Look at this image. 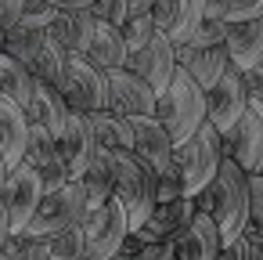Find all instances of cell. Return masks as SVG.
<instances>
[{
	"label": "cell",
	"instance_id": "obj_1",
	"mask_svg": "<svg viewBox=\"0 0 263 260\" xmlns=\"http://www.w3.org/2000/svg\"><path fill=\"white\" fill-rule=\"evenodd\" d=\"M195 202H198V210H205L216 220L223 242L238 238L249 220V174L231 155H223L216 174L209 177V184L195 195Z\"/></svg>",
	"mask_w": 263,
	"mask_h": 260
},
{
	"label": "cell",
	"instance_id": "obj_2",
	"mask_svg": "<svg viewBox=\"0 0 263 260\" xmlns=\"http://www.w3.org/2000/svg\"><path fill=\"white\" fill-rule=\"evenodd\" d=\"M220 159H223V137H220V130L209 119H202L191 137H184V141L173 145L170 166L177 170L184 195H198L209 184V177L216 174Z\"/></svg>",
	"mask_w": 263,
	"mask_h": 260
},
{
	"label": "cell",
	"instance_id": "obj_3",
	"mask_svg": "<svg viewBox=\"0 0 263 260\" xmlns=\"http://www.w3.org/2000/svg\"><path fill=\"white\" fill-rule=\"evenodd\" d=\"M155 119L170 130L173 145L191 137L198 130V123L205 119V91L177 65V73L170 76V83L155 94Z\"/></svg>",
	"mask_w": 263,
	"mask_h": 260
},
{
	"label": "cell",
	"instance_id": "obj_4",
	"mask_svg": "<svg viewBox=\"0 0 263 260\" xmlns=\"http://www.w3.org/2000/svg\"><path fill=\"white\" fill-rule=\"evenodd\" d=\"M112 199L126 210L130 231H137L144 224V217L152 213V206L159 202L155 195V170L148 163H141L134 152H116L112 155Z\"/></svg>",
	"mask_w": 263,
	"mask_h": 260
},
{
	"label": "cell",
	"instance_id": "obj_5",
	"mask_svg": "<svg viewBox=\"0 0 263 260\" xmlns=\"http://www.w3.org/2000/svg\"><path fill=\"white\" fill-rule=\"evenodd\" d=\"M87 210H90V206H87L83 184H80V181H65V184L47 188V192L40 195L36 213L29 217V224H26L22 231H29V235H36V238H51V235L72 228V224H83Z\"/></svg>",
	"mask_w": 263,
	"mask_h": 260
},
{
	"label": "cell",
	"instance_id": "obj_6",
	"mask_svg": "<svg viewBox=\"0 0 263 260\" xmlns=\"http://www.w3.org/2000/svg\"><path fill=\"white\" fill-rule=\"evenodd\" d=\"M69 112H98L108 105V76L101 65H94L87 55H69V65H65V76L58 83Z\"/></svg>",
	"mask_w": 263,
	"mask_h": 260
},
{
	"label": "cell",
	"instance_id": "obj_7",
	"mask_svg": "<svg viewBox=\"0 0 263 260\" xmlns=\"http://www.w3.org/2000/svg\"><path fill=\"white\" fill-rule=\"evenodd\" d=\"M83 235H87V260H112L123 246V238L130 235V220L126 210L116 199H105L101 206L87 210L83 217Z\"/></svg>",
	"mask_w": 263,
	"mask_h": 260
},
{
	"label": "cell",
	"instance_id": "obj_8",
	"mask_svg": "<svg viewBox=\"0 0 263 260\" xmlns=\"http://www.w3.org/2000/svg\"><path fill=\"white\" fill-rule=\"evenodd\" d=\"M220 137H223V155H231L245 174H256L263 163V101L249 98L238 123L223 130Z\"/></svg>",
	"mask_w": 263,
	"mask_h": 260
},
{
	"label": "cell",
	"instance_id": "obj_9",
	"mask_svg": "<svg viewBox=\"0 0 263 260\" xmlns=\"http://www.w3.org/2000/svg\"><path fill=\"white\" fill-rule=\"evenodd\" d=\"M40 195H44V181H40V174H36L26 159L8 170L4 192H0V206L8 210V228H11V231H22V228L29 224V217L36 213Z\"/></svg>",
	"mask_w": 263,
	"mask_h": 260
},
{
	"label": "cell",
	"instance_id": "obj_10",
	"mask_svg": "<svg viewBox=\"0 0 263 260\" xmlns=\"http://www.w3.org/2000/svg\"><path fill=\"white\" fill-rule=\"evenodd\" d=\"M249 105V91H245V80H241V69L238 65H227L220 73V80L205 91V119L223 134L238 123V116L245 112Z\"/></svg>",
	"mask_w": 263,
	"mask_h": 260
},
{
	"label": "cell",
	"instance_id": "obj_11",
	"mask_svg": "<svg viewBox=\"0 0 263 260\" xmlns=\"http://www.w3.org/2000/svg\"><path fill=\"white\" fill-rule=\"evenodd\" d=\"M108 76V109L119 116H152L155 112V91L144 76H137L134 69L119 65V69H105Z\"/></svg>",
	"mask_w": 263,
	"mask_h": 260
},
{
	"label": "cell",
	"instance_id": "obj_12",
	"mask_svg": "<svg viewBox=\"0 0 263 260\" xmlns=\"http://www.w3.org/2000/svg\"><path fill=\"white\" fill-rule=\"evenodd\" d=\"M170 246H173V260H216L223 238L216 220L205 210H195V217L170 238Z\"/></svg>",
	"mask_w": 263,
	"mask_h": 260
},
{
	"label": "cell",
	"instance_id": "obj_13",
	"mask_svg": "<svg viewBox=\"0 0 263 260\" xmlns=\"http://www.w3.org/2000/svg\"><path fill=\"white\" fill-rule=\"evenodd\" d=\"M195 210H198V202H195V195H177V199H159L155 206H152V213L144 217V224L134 231L141 242H170L191 217H195Z\"/></svg>",
	"mask_w": 263,
	"mask_h": 260
},
{
	"label": "cell",
	"instance_id": "obj_14",
	"mask_svg": "<svg viewBox=\"0 0 263 260\" xmlns=\"http://www.w3.org/2000/svg\"><path fill=\"white\" fill-rule=\"evenodd\" d=\"M126 69H134L137 76H144V80L152 83V91L159 94V91L170 83V76L177 73V55H173V44H170V37L155 33L148 44H141L137 51H130V58H126Z\"/></svg>",
	"mask_w": 263,
	"mask_h": 260
},
{
	"label": "cell",
	"instance_id": "obj_15",
	"mask_svg": "<svg viewBox=\"0 0 263 260\" xmlns=\"http://www.w3.org/2000/svg\"><path fill=\"white\" fill-rule=\"evenodd\" d=\"M130 134H134L130 152H134L141 163H148L155 174L170 166L173 137H170V130L155 119V112H152V116H130Z\"/></svg>",
	"mask_w": 263,
	"mask_h": 260
},
{
	"label": "cell",
	"instance_id": "obj_16",
	"mask_svg": "<svg viewBox=\"0 0 263 260\" xmlns=\"http://www.w3.org/2000/svg\"><path fill=\"white\" fill-rule=\"evenodd\" d=\"M54 145H58V155H62V166L69 174V181H76L90 155H94V137H90V127H87V116L83 112H69L65 127L54 134Z\"/></svg>",
	"mask_w": 263,
	"mask_h": 260
},
{
	"label": "cell",
	"instance_id": "obj_17",
	"mask_svg": "<svg viewBox=\"0 0 263 260\" xmlns=\"http://www.w3.org/2000/svg\"><path fill=\"white\" fill-rule=\"evenodd\" d=\"M22 159L40 174L44 192L69 181V174H65V166H62V155H58V145H54V134H51L47 127L33 123V119H29V137H26V155H22Z\"/></svg>",
	"mask_w": 263,
	"mask_h": 260
},
{
	"label": "cell",
	"instance_id": "obj_18",
	"mask_svg": "<svg viewBox=\"0 0 263 260\" xmlns=\"http://www.w3.org/2000/svg\"><path fill=\"white\" fill-rule=\"evenodd\" d=\"M173 55H177V65H180L202 91H209V87L220 80V73L231 65L223 44H205V47H198V44H177Z\"/></svg>",
	"mask_w": 263,
	"mask_h": 260
},
{
	"label": "cell",
	"instance_id": "obj_19",
	"mask_svg": "<svg viewBox=\"0 0 263 260\" xmlns=\"http://www.w3.org/2000/svg\"><path fill=\"white\" fill-rule=\"evenodd\" d=\"M202 19V4L198 0H155L152 4V22L162 37H170V44H187L195 26Z\"/></svg>",
	"mask_w": 263,
	"mask_h": 260
},
{
	"label": "cell",
	"instance_id": "obj_20",
	"mask_svg": "<svg viewBox=\"0 0 263 260\" xmlns=\"http://www.w3.org/2000/svg\"><path fill=\"white\" fill-rule=\"evenodd\" d=\"M98 29V19L90 8H58L54 22L47 26V33L69 51V55H87V44Z\"/></svg>",
	"mask_w": 263,
	"mask_h": 260
},
{
	"label": "cell",
	"instance_id": "obj_21",
	"mask_svg": "<svg viewBox=\"0 0 263 260\" xmlns=\"http://www.w3.org/2000/svg\"><path fill=\"white\" fill-rule=\"evenodd\" d=\"M26 137H29V116L26 105L11 101L0 94V155H4L8 170L22 163L26 155Z\"/></svg>",
	"mask_w": 263,
	"mask_h": 260
},
{
	"label": "cell",
	"instance_id": "obj_22",
	"mask_svg": "<svg viewBox=\"0 0 263 260\" xmlns=\"http://www.w3.org/2000/svg\"><path fill=\"white\" fill-rule=\"evenodd\" d=\"M223 47H227L231 65H238V69H249L252 62H259L263 58V15L227 22Z\"/></svg>",
	"mask_w": 263,
	"mask_h": 260
},
{
	"label": "cell",
	"instance_id": "obj_23",
	"mask_svg": "<svg viewBox=\"0 0 263 260\" xmlns=\"http://www.w3.org/2000/svg\"><path fill=\"white\" fill-rule=\"evenodd\" d=\"M26 116L40 127H47L51 134H58L69 119V105L62 98V91L54 83H44L33 76V91H29V101H26Z\"/></svg>",
	"mask_w": 263,
	"mask_h": 260
},
{
	"label": "cell",
	"instance_id": "obj_24",
	"mask_svg": "<svg viewBox=\"0 0 263 260\" xmlns=\"http://www.w3.org/2000/svg\"><path fill=\"white\" fill-rule=\"evenodd\" d=\"M87 127H90V137H94V148L98 152H108V155L130 152V141H134L130 119L119 116V112H112L108 105L98 109V112H87Z\"/></svg>",
	"mask_w": 263,
	"mask_h": 260
},
{
	"label": "cell",
	"instance_id": "obj_25",
	"mask_svg": "<svg viewBox=\"0 0 263 260\" xmlns=\"http://www.w3.org/2000/svg\"><path fill=\"white\" fill-rule=\"evenodd\" d=\"M87 58H90L94 65H101V69H119V65H126L130 51H126V44H123L119 26L98 22V29H94V37H90V44H87Z\"/></svg>",
	"mask_w": 263,
	"mask_h": 260
},
{
	"label": "cell",
	"instance_id": "obj_26",
	"mask_svg": "<svg viewBox=\"0 0 263 260\" xmlns=\"http://www.w3.org/2000/svg\"><path fill=\"white\" fill-rule=\"evenodd\" d=\"M76 181L83 184V195H87V206H90V210L101 206L105 199H112V181H116V177H112V155L94 148L87 170H83Z\"/></svg>",
	"mask_w": 263,
	"mask_h": 260
},
{
	"label": "cell",
	"instance_id": "obj_27",
	"mask_svg": "<svg viewBox=\"0 0 263 260\" xmlns=\"http://www.w3.org/2000/svg\"><path fill=\"white\" fill-rule=\"evenodd\" d=\"M29 91H33V69L0 47V94L11 98V101H18V105H26L29 101Z\"/></svg>",
	"mask_w": 263,
	"mask_h": 260
},
{
	"label": "cell",
	"instance_id": "obj_28",
	"mask_svg": "<svg viewBox=\"0 0 263 260\" xmlns=\"http://www.w3.org/2000/svg\"><path fill=\"white\" fill-rule=\"evenodd\" d=\"M65 65H69V51H65L51 33H47V37H44V44H40V55H36V58H33V65H29V69H33V76H36V80H44V83H54V87H58V83H62V76H65Z\"/></svg>",
	"mask_w": 263,
	"mask_h": 260
},
{
	"label": "cell",
	"instance_id": "obj_29",
	"mask_svg": "<svg viewBox=\"0 0 263 260\" xmlns=\"http://www.w3.org/2000/svg\"><path fill=\"white\" fill-rule=\"evenodd\" d=\"M44 37H47V29L15 26V29H8V33H4V51H8V55H15L18 62L33 65V58L40 55V44H44Z\"/></svg>",
	"mask_w": 263,
	"mask_h": 260
},
{
	"label": "cell",
	"instance_id": "obj_30",
	"mask_svg": "<svg viewBox=\"0 0 263 260\" xmlns=\"http://www.w3.org/2000/svg\"><path fill=\"white\" fill-rule=\"evenodd\" d=\"M47 242H51V260H83V256H87V235H83V224H72V228L51 235Z\"/></svg>",
	"mask_w": 263,
	"mask_h": 260
},
{
	"label": "cell",
	"instance_id": "obj_31",
	"mask_svg": "<svg viewBox=\"0 0 263 260\" xmlns=\"http://www.w3.org/2000/svg\"><path fill=\"white\" fill-rule=\"evenodd\" d=\"M119 33H123L126 51H137V47L148 44L159 29H155V22H152V11H144V15H126V22L119 26Z\"/></svg>",
	"mask_w": 263,
	"mask_h": 260
},
{
	"label": "cell",
	"instance_id": "obj_32",
	"mask_svg": "<svg viewBox=\"0 0 263 260\" xmlns=\"http://www.w3.org/2000/svg\"><path fill=\"white\" fill-rule=\"evenodd\" d=\"M241 231L263 238V174H249V220Z\"/></svg>",
	"mask_w": 263,
	"mask_h": 260
},
{
	"label": "cell",
	"instance_id": "obj_33",
	"mask_svg": "<svg viewBox=\"0 0 263 260\" xmlns=\"http://www.w3.org/2000/svg\"><path fill=\"white\" fill-rule=\"evenodd\" d=\"M58 8L51 4V0H22V19L18 26H33V29H47L54 22Z\"/></svg>",
	"mask_w": 263,
	"mask_h": 260
},
{
	"label": "cell",
	"instance_id": "obj_34",
	"mask_svg": "<svg viewBox=\"0 0 263 260\" xmlns=\"http://www.w3.org/2000/svg\"><path fill=\"white\" fill-rule=\"evenodd\" d=\"M223 37H227V22H223V19H209V15H202L187 44L205 47V44H223Z\"/></svg>",
	"mask_w": 263,
	"mask_h": 260
},
{
	"label": "cell",
	"instance_id": "obj_35",
	"mask_svg": "<svg viewBox=\"0 0 263 260\" xmlns=\"http://www.w3.org/2000/svg\"><path fill=\"white\" fill-rule=\"evenodd\" d=\"M90 11H94V19H98V22H112V26H123V22H126V15H130L126 0H94Z\"/></svg>",
	"mask_w": 263,
	"mask_h": 260
},
{
	"label": "cell",
	"instance_id": "obj_36",
	"mask_svg": "<svg viewBox=\"0 0 263 260\" xmlns=\"http://www.w3.org/2000/svg\"><path fill=\"white\" fill-rule=\"evenodd\" d=\"M263 15V0H231L223 22H238V19H256Z\"/></svg>",
	"mask_w": 263,
	"mask_h": 260
},
{
	"label": "cell",
	"instance_id": "obj_37",
	"mask_svg": "<svg viewBox=\"0 0 263 260\" xmlns=\"http://www.w3.org/2000/svg\"><path fill=\"white\" fill-rule=\"evenodd\" d=\"M241 80H245V91H249V98L263 101V58H259V62H252L249 69H241Z\"/></svg>",
	"mask_w": 263,
	"mask_h": 260
},
{
	"label": "cell",
	"instance_id": "obj_38",
	"mask_svg": "<svg viewBox=\"0 0 263 260\" xmlns=\"http://www.w3.org/2000/svg\"><path fill=\"white\" fill-rule=\"evenodd\" d=\"M22 19V0H0V29H15Z\"/></svg>",
	"mask_w": 263,
	"mask_h": 260
},
{
	"label": "cell",
	"instance_id": "obj_39",
	"mask_svg": "<svg viewBox=\"0 0 263 260\" xmlns=\"http://www.w3.org/2000/svg\"><path fill=\"white\" fill-rule=\"evenodd\" d=\"M137 256L141 260H173V246L170 242H141Z\"/></svg>",
	"mask_w": 263,
	"mask_h": 260
},
{
	"label": "cell",
	"instance_id": "obj_40",
	"mask_svg": "<svg viewBox=\"0 0 263 260\" xmlns=\"http://www.w3.org/2000/svg\"><path fill=\"white\" fill-rule=\"evenodd\" d=\"M198 4H202V15H209V19H223L231 0H198Z\"/></svg>",
	"mask_w": 263,
	"mask_h": 260
},
{
	"label": "cell",
	"instance_id": "obj_41",
	"mask_svg": "<svg viewBox=\"0 0 263 260\" xmlns=\"http://www.w3.org/2000/svg\"><path fill=\"white\" fill-rule=\"evenodd\" d=\"M241 235H245V246H249V260H263V238L249 235V231H241Z\"/></svg>",
	"mask_w": 263,
	"mask_h": 260
},
{
	"label": "cell",
	"instance_id": "obj_42",
	"mask_svg": "<svg viewBox=\"0 0 263 260\" xmlns=\"http://www.w3.org/2000/svg\"><path fill=\"white\" fill-rule=\"evenodd\" d=\"M152 4H155V0H126L130 15H144V11H152Z\"/></svg>",
	"mask_w": 263,
	"mask_h": 260
},
{
	"label": "cell",
	"instance_id": "obj_43",
	"mask_svg": "<svg viewBox=\"0 0 263 260\" xmlns=\"http://www.w3.org/2000/svg\"><path fill=\"white\" fill-rule=\"evenodd\" d=\"M54 8H90L94 0H51Z\"/></svg>",
	"mask_w": 263,
	"mask_h": 260
},
{
	"label": "cell",
	"instance_id": "obj_44",
	"mask_svg": "<svg viewBox=\"0 0 263 260\" xmlns=\"http://www.w3.org/2000/svg\"><path fill=\"white\" fill-rule=\"evenodd\" d=\"M4 181H8V163H4V155H0V192H4Z\"/></svg>",
	"mask_w": 263,
	"mask_h": 260
},
{
	"label": "cell",
	"instance_id": "obj_45",
	"mask_svg": "<svg viewBox=\"0 0 263 260\" xmlns=\"http://www.w3.org/2000/svg\"><path fill=\"white\" fill-rule=\"evenodd\" d=\"M0 47H4V29H0Z\"/></svg>",
	"mask_w": 263,
	"mask_h": 260
},
{
	"label": "cell",
	"instance_id": "obj_46",
	"mask_svg": "<svg viewBox=\"0 0 263 260\" xmlns=\"http://www.w3.org/2000/svg\"><path fill=\"white\" fill-rule=\"evenodd\" d=\"M256 174H263V163H259V170H256Z\"/></svg>",
	"mask_w": 263,
	"mask_h": 260
}]
</instances>
